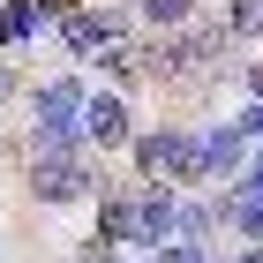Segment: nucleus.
<instances>
[{
  "mask_svg": "<svg viewBox=\"0 0 263 263\" xmlns=\"http://www.w3.org/2000/svg\"><path fill=\"white\" fill-rule=\"evenodd\" d=\"M128 151H136V173H143V181H165V188H203V151H196V136H181V128L128 136Z\"/></svg>",
  "mask_w": 263,
  "mask_h": 263,
  "instance_id": "obj_1",
  "label": "nucleus"
},
{
  "mask_svg": "<svg viewBox=\"0 0 263 263\" xmlns=\"http://www.w3.org/2000/svg\"><path fill=\"white\" fill-rule=\"evenodd\" d=\"M30 136H83V83L53 76L30 90Z\"/></svg>",
  "mask_w": 263,
  "mask_h": 263,
  "instance_id": "obj_2",
  "label": "nucleus"
},
{
  "mask_svg": "<svg viewBox=\"0 0 263 263\" xmlns=\"http://www.w3.org/2000/svg\"><path fill=\"white\" fill-rule=\"evenodd\" d=\"M61 38H68V53H105V45L128 38V15H113V8H76V15H61Z\"/></svg>",
  "mask_w": 263,
  "mask_h": 263,
  "instance_id": "obj_3",
  "label": "nucleus"
},
{
  "mask_svg": "<svg viewBox=\"0 0 263 263\" xmlns=\"http://www.w3.org/2000/svg\"><path fill=\"white\" fill-rule=\"evenodd\" d=\"M83 136L105 143V151H121V143L136 136V121H128V105L113 98V90H90V98H83Z\"/></svg>",
  "mask_w": 263,
  "mask_h": 263,
  "instance_id": "obj_4",
  "label": "nucleus"
},
{
  "mask_svg": "<svg viewBox=\"0 0 263 263\" xmlns=\"http://www.w3.org/2000/svg\"><path fill=\"white\" fill-rule=\"evenodd\" d=\"M196 151H203V181H241L248 173V143L233 136V121L211 128V136H196Z\"/></svg>",
  "mask_w": 263,
  "mask_h": 263,
  "instance_id": "obj_5",
  "label": "nucleus"
},
{
  "mask_svg": "<svg viewBox=\"0 0 263 263\" xmlns=\"http://www.w3.org/2000/svg\"><path fill=\"white\" fill-rule=\"evenodd\" d=\"M98 241H113V248H136V241H143L136 196H121V188H98Z\"/></svg>",
  "mask_w": 263,
  "mask_h": 263,
  "instance_id": "obj_6",
  "label": "nucleus"
},
{
  "mask_svg": "<svg viewBox=\"0 0 263 263\" xmlns=\"http://www.w3.org/2000/svg\"><path fill=\"white\" fill-rule=\"evenodd\" d=\"M218 211H226L233 226H241L248 241H263V181H248V173H241V181H233V188L218 196Z\"/></svg>",
  "mask_w": 263,
  "mask_h": 263,
  "instance_id": "obj_7",
  "label": "nucleus"
},
{
  "mask_svg": "<svg viewBox=\"0 0 263 263\" xmlns=\"http://www.w3.org/2000/svg\"><path fill=\"white\" fill-rule=\"evenodd\" d=\"M38 0H0V38L8 45H23V38H38Z\"/></svg>",
  "mask_w": 263,
  "mask_h": 263,
  "instance_id": "obj_8",
  "label": "nucleus"
},
{
  "mask_svg": "<svg viewBox=\"0 0 263 263\" xmlns=\"http://www.w3.org/2000/svg\"><path fill=\"white\" fill-rule=\"evenodd\" d=\"M90 61H98L105 68V76H113V83H143V45H105V53H90Z\"/></svg>",
  "mask_w": 263,
  "mask_h": 263,
  "instance_id": "obj_9",
  "label": "nucleus"
},
{
  "mask_svg": "<svg viewBox=\"0 0 263 263\" xmlns=\"http://www.w3.org/2000/svg\"><path fill=\"white\" fill-rule=\"evenodd\" d=\"M226 38H233V45L263 38V0H233V8H226Z\"/></svg>",
  "mask_w": 263,
  "mask_h": 263,
  "instance_id": "obj_10",
  "label": "nucleus"
},
{
  "mask_svg": "<svg viewBox=\"0 0 263 263\" xmlns=\"http://www.w3.org/2000/svg\"><path fill=\"white\" fill-rule=\"evenodd\" d=\"M136 15L151 23V30H173V23L196 15V0H136Z\"/></svg>",
  "mask_w": 263,
  "mask_h": 263,
  "instance_id": "obj_11",
  "label": "nucleus"
},
{
  "mask_svg": "<svg viewBox=\"0 0 263 263\" xmlns=\"http://www.w3.org/2000/svg\"><path fill=\"white\" fill-rule=\"evenodd\" d=\"M151 263H211V248L203 241H165V248H151Z\"/></svg>",
  "mask_w": 263,
  "mask_h": 263,
  "instance_id": "obj_12",
  "label": "nucleus"
},
{
  "mask_svg": "<svg viewBox=\"0 0 263 263\" xmlns=\"http://www.w3.org/2000/svg\"><path fill=\"white\" fill-rule=\"evenodd\" d=\"M233 136H241V143H263V98H256V105H248L241 121H233Z\"/></svg>",
  "mask_w": 263,
  "mask_h": 263,
  "instance_id": "obj_13",
  "label": "nucleus"
},
{
  "mask_svg": "<svg viewBox=\"0 0 263 263\" xmlns=\"http://www.w3.org/2000/svg\"><path fill=\"white\" fill-rule=\"evenodd\" d=\"M76 8H83V0H38V15H53V23H61V15H76Z\"/></svg>",
  "mask_w": 263,
  "mask_h": 263,
  "instance_id": "obj_14",
  "label": "nucleus"
},
{
  "mask_svg": "<svg viewBox=\"0 0 263 263\" xmlns=\"http://www.w3.org/2000/svg\"><path fill=\"white\" fill-rule=\"evenodd\" d=\"M248 90H256V98H263V68H248Z\"/></svg>",
  "mask_w": 263,
  "mask_h": 263,
  "instance_id": "obj_15",
  "label": "nucleus"
},
{
  "mask_svg": "<svg viewBox=\"0 0 263 263\" xmlns=\"http://www.w3.org/2000/svg\"><path fill=\"white\" fill-rule=\"evenodd\" d=\"M241 263H263V241H248V256H241Z\"/></svg>",
  "mask_w": 263,
  "mask_h": 263,
  "instance_id": "obj_16",
  "label": "nucleus"
},
{
  "mask_svg": "<svg viewBox=\"0 0 263 263\" xmlns=\"http://www.w3.org/2000/svg\"><path fill=\"white\" fill-rule=\"evenodd\" d=\"M0 45H8V38H0Z\"/></svg>",
  "mask_w": 263,
  "mask_h": 263,
  "instance_id": "obj_17",
  "label": "nucleus"
}]
</instances>
